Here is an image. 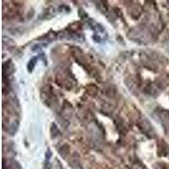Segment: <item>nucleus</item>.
<instances>
[{"mask_svg": "<svg viewBox=\"0 0 169 169\" xmlns=\"http://www.w3.org/2000/svg\"><path fill=\"white\" fill-rule=\"evenodd\" d=\"M36 58H35V59H32L31 60L30 62H29L28 65H27V68H28V69H29L30 71H31V70H32V68H34V66H35V63H36Z\"/></svg>", "mask_w": 169, "mask_h": 169, "instance_id": "f257e3e1", "label": "nucleus"}]
</instances>
